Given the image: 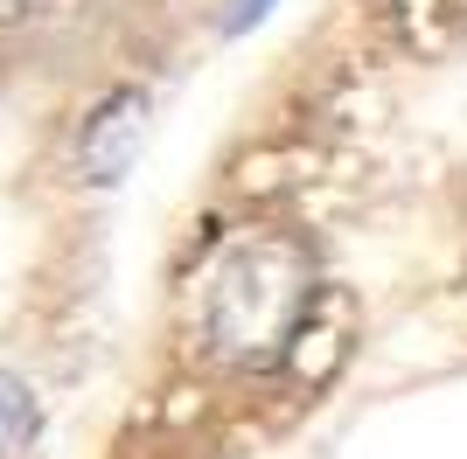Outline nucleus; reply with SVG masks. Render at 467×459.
Returning a JSON list of instances; mask_svg holds the SVG:
<instances>
[{"label": "nucleus", "mask_w": 467, "mask_h": 459, "mask_svg": "<svg viewBox=\"0 0 467 459\" xmlns=\"http://www.w3.org/2000/svg\"><path fill=\"white\" fill-rule=\"evenodd\" d=\"M195 286L202 348L231 369H273L314 300V258L286 230H237Z\"/></svg>", "instance_id": "1"}, {"label": "nucleus", "mask_w": 467, "mask_h": 459, "mask_svg": "<svg viewBox=\"0 0 467 459\" xmlns=\"http://www.w3.org/2000/svg\"><path fill=\"white\" fill-rule=\"evenodd\" d=\"M349 334H356V300L342 286H314V300H307V313H300L279 362L293 369V382L321 390V382H335V369L349 362Z\"/></svg>", "instance_id": "2"}, {"label": "nucleus", "mask_w": 467, "mask_h": 459, "mask_svg": "<svg viewBox=\"0 0 467 459\" xmlns=\"http://www.w3.org/2000/svg\"><path fill=\"white\" fill-rule=\"evenodd\" d=\"M140 139H147V97L140 91H112L91 118H84V133H78V174L91 181V189H112L119 174L140 160Z\"/></svg>", "instance_id": "3"}, {"label": "nucleus", "mask_w": 467, "mask_h": 459, "mask_svg": "<svg viewBox=\"0 0 467 459\" xmlns=\"http://www.w3.org/2000/svg\"><path fill=\"white\" fill-rule=\"evenodd\" d=\"M377 7H384V21L411 49H440L461 28V0H377Z\"/></svg>", "instance_id": "4"}, {"label": "nucleus", "mask_w": 467, "mask_h": 459, "mask_svg": "<svg viewBox=\"0 0 467 459\" xmlns=\"http://www.w3.org/2000/svg\"><path fill=\"white\" fill-rule=\"evenodd\" d=\"M36 432H42L36 390L0 369V459H28V453H36Z\"/></svg>", "instance_id": "5"}, {"label": "nucleus", "mask_w": 467, "mask_h": 459, "mask_svg": "<svg viewBox=\"0 0 467 459\" xmlns=\"http://www.w3.org/2000/svg\"><path fill=\"white\" fill-rule=\"evenodd\" d=\"M265 7H273V0H231V15H223V28H252V21H265Z\"/></svg>", "instance_id": "6"}]
</instances>
